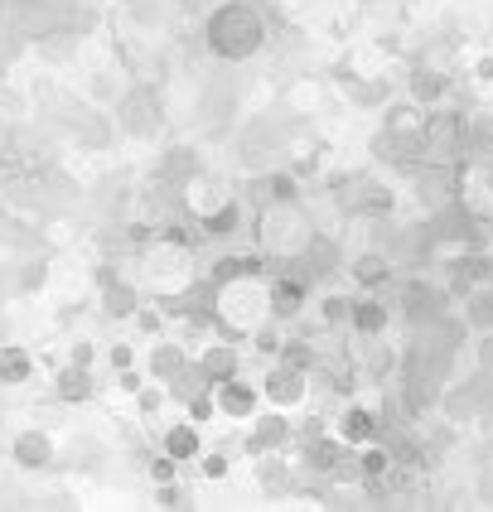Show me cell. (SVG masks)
I'll list each match as a JSON object with an SVG mask.
<instances>
[{
    "label": "cell",
    "mask_w": 493,
    "mask_h": 512,
    "mask_svg": "<svg viewBox=\"0 0 493 512\" xmlns=\"http://www.w3.org/2000/svg\"><path fill=\"white\" fill-rule=\"evenodd\" d=\"M261 39H266V20L247 0L218 5L213 20H208V44H213L218 58H252L261 49Z\"/></svg>",
    "instance_id": "cell-1"
},
{
    "label": "cell",
    "mask_w": 493,
    "mask_h": 512,
    "mask_svg": "<svg viewBox=\"0 0 493 512\" xmlns=\"http://www.w3.org/2000/svg\"><path fill=\"white\" fill-rule=\"evenodd\" d=\"M339 435H344L348 445L377 440V416L373 411H363V406H353V411H344V421H339Z\"/></svg>",
    "instance_id": "cell-2"
},
{
    "label": "cell",
    "mask_w": 493,
    "mask_h": 512,
    "mask_svg": "<svg viewBox=\"0 0 493 512\" xmlns=\"http://www.w3.org/2000/svg\"><path fill=\"white\" fill-rule=\"evenodd\" d=\"M218 406L228 411V416H252V406H257V397H252V387L247 382H218Z\"/></svg>",
    "instance_id": "cell-3"
},
{
    "label": "cell",
    "mask_w": 493,
    "mask_h": 512,
    "mask_svg": "<svg viewBox=\"0 0 493 512\" xmlns=\"http://www.w3.org/2000/svg\"><path fill=\"white\" fill-rule=\"evenodd\" d=\"M300 387H305V372L290 368V363H286V368H276L271 377H266V392H271L276 401H295V397H300Z\"/></svg>",
    "instance_id": "cell-4"
},
{
    "label": "cell",
    "mask_w": 493,
    "mask_h": 512,
    "mask_svg": "<svg viewBox=\"0 0 493 512\" xmlns=\"http://www.w3.org/2000/svg\"><path fill=\"white\" fill-rule=\"evenodd\" d=\"M15 459H20L25 469H44V464H49V440H44L39 430L20 435V445H15Z\"/></svg>",
    "instance_id": "cell-5"
},
{
    "label": "cell",
    "mask_w": 493,
    "mask_h": 512,
    "mask_svg": "<svg viewBox=\"0 0 493 512\" xmlns=\"http://www.w3.org/2000/svg\"><path fill=\"white\" fill-rule=\"evenodd\" d=\"M387 276H392V261H387V256H382V252L363 256V261L353 266V281H358V285H382V281H387Z\"/></svg>",
    "instance_id": "cell-6"
},
{
    "label": "cell",
    "mask_w": 493,
    "mask_h": 512,
    "mask_svg": "<svg viewBox=\"0 0 493 512\" xmlns=\"http://www.w3.org/2000/svg\"><path fill=\"white\" fill-rule=\"evenodd\" d=\"M348 319H353L363 334H377V329L387 324V310H382V305H373V300H363V305H353V310H348Z\"/></svg>",
    "instance_id": "cell-7"
},
{
    "label": "cell",
    "mask_w": 493,
    "mask_h": 512,
    "mask_svg": "<svg viewBox=\"0 0 493 512\" xmlns=\"http://www.w3.org/2000/svg\"><path fill=\"white\" fill-rule=\"evenodd\" d=\"M165 450H170L174 459H189L194 450H199V435L189 426H179V430H170V440H165Z\"/></svg>",
    "instance_id": "cell-8"
},
{
    "label": "cell",
    "mask_w": 493,
    "mask_h": 512,
    "mask_svg": "<svg viewBox=\"0 0 493 512\" xmlns=\"http://www.w3.org/2000/svg\"><path fill=\"white\" fill-rule=\"evenodd\" d=\"M416 102H435V97H440V92H445V78H440V73H416Z\"/></svg>",
    "instance_id": "cell-9"
},
{
    "label": "cell",
    "mask_w": 493,
    "mask_h": 512,
    "mask_svg": "<svg viewBox=\"0 0 493 512\" xmlns=\"http://www.w3.org/2000/svg\"><path fill=\"white\" fill-rule=\"evenodd\" d=\"M281 440H286V421H281V416H271V421H261V430H257V440H252V445L266 450V445H281Z\"/></svg>",
    "instance_id": "cell-10"
},
{
    "label": "cell",
    "mask_w": 493,
    "mask_h": 512,
    "mask_svg": "<svg viewBox=\"0 0 493 512\" xmlns=\"http://www.w3.org/2000/svg\"><path fill=\"white\" fill-rule=\"evenodd\" d=\"M0 377H5V382H25L29 363L20 358V353H5V358H0Z\"/></svg>",
    "instance_id": "cell-11"
},
{
    "label": "cell",
    "mask_w": 493,
    "mask_h": 512,
    "mask_svg": "<svg viewBox=\"0 0 493 512\" xmlns=\"http://www.w3.org/2000/svg\"><path fill=\"white\" fill-rule=\"evenodd\" d=\"M87 387H92V382H87L83 372H68V377H63V397H87Z\"/></svg>",
    "instance_id": "cell-12"
}]
</instances>
